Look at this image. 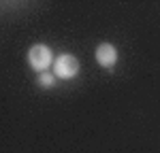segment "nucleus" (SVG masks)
I'll use <instances>...</instances> for the list:
<instances>
[{"instance_id":"1","label":"nucleus","mask_w":160,"mask_h":153,"mask_svg":"<svg viewBox=\"0 0 160 153\" xmlns=\"http://www.w3.org/2000/svg\"><path fill=\"white\" fill-rule=\"evenodd\" d=\"M53 62H56L53 60V53H51V49L47 45H34V47H30V51H28V64L34 70H45Z\"/></svg>"},{"instance_id":"2","label":"nucleus","mask_w":160,"mask_h":153,"mask_svg":"<svg viewBox=\"0 0 160 153\" xmlns=\"http://www.w3.org/2000/svg\"><path fill=\"white\" fill-rule=\"evenodd\" d=\"M79 72V60L71 53H62L53 62V75L58 79H73Z\"/></svg>"},{"instance_id":"3","label":"nucleus","mask_w":160,"mask_h":153,"mask_svg":"<svg viewBox=\"0 0 160 153\" xmlns=\"http://www.w3.org/2000/svg\"><path fill=\"white\" fill-rule=\"evenodd\" d=\"M96 62L102 68L115 66V62H118V49L111 43H100L98 47H96Z\"/></svg>"},{"instance_id":"4","label":"nucleus","mask_w":160,"mask_h":153,"mask_svg":"<svg viewBox=\"0 0 160 153\" xmlns=\"http://www.w3.org/2000/svg\"><path fill=\"white\" fill-rule=\"evenodd\" d=\"M53 83H56V76L49 75V72H43L38 76V85L41 87H53Z\"/></svg>"}]
</instances>
